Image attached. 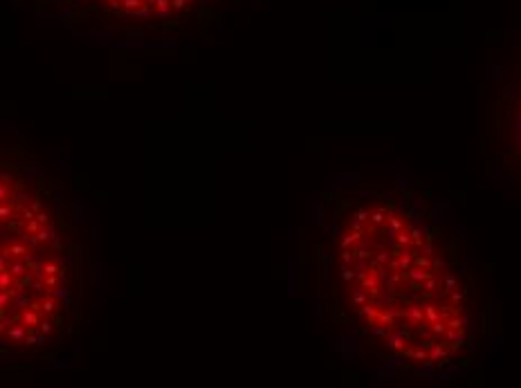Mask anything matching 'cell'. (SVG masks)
<instances>
[{
	"instance_id": "obj_5",
	"label": "cell",
	"mask_w": 521,
	"mask_h": 388,
	"mask_svg": "<svg viewBox=\"0 0 521 388\" xmlns=\"http://www.w3.org/2000/svg\"><path fill=\"white\" fill-rule=\"evenodd\" d=\"M9 216H12V209L0 205V220H5V218H9Z\"/></svg>"
},
{
	"instance_id": "obj_2",
	"label": "cell",
	"mask_w": 521,
	"mask_h": 388,
	"mask_svg": "<svg viewBox=\"0 0 521 388\" xmlns=\"http://www.w3.org/2000/svg\"><path fill=\"white\" fill-rule=\"evenodd\" d=\"M9 274H12L14 278L25 276V274H27V263H14V265L9 267Z\"/></svg>"
},
{
	"instance_id": "obj_4",
	"label": "cell",
	"mask_w": 521,
	"mask_h": 388,
	"mask_svg": "<svg viewBox=\"0 0 521 388\" xmlns=\"http://www.w3.org/2000/svg\"><path fill=\"white\" fill-rule=\"evenodd\" d=\"M12 274H9L7 270L0 272V290H7V287H12Z\"/></svg>"
},
{
	"instance_id": "obj_6",
	"label": "cell",
	"mask_w": 521,
	"mask_h": 388,
	"mask_svg": "<svg viewBox=\"0 0 521 388\" xmlns=\"http://www.w3.org/2000/svg\"><path fill=\"white\" fill-rule=\"evenodd\" d=\"M5 200H7V188H5L3 180H0V202H5Z\"/></svg>"
},
{
	"instance_id": "obj_3",
	"label": "cell",
	"mask_w": 521,
	"mask_h": 388,
	"mask_svg": "<svg viewBox=\"0 0 521 388\" xmlns=\"http://www.w3.org/2000/svg\"><path fill=\"white\" fill-rule=\"evenodd\" d=\"M9 337H12V341H23L25 339V328L18 326V323H14V326L9 328Z\"/></svg>"
},
{
	"instance_id": "obj_1",
	"label": "cell",
	"mask_w": 521,
	"mask_h": 388,
	"mask_svg": "<svg viewBox=\"0 0 521 388\" xmlns=\"http://www.w3.org/2000/svg\"><path fill=\"white\" fill-rule=\"evenodd\" d=\"M193 0H88L90 9H106L113 18H171Z\"/></svg>"
}]
</instances>
